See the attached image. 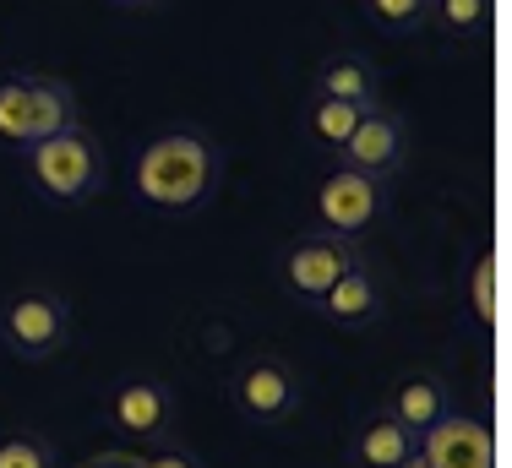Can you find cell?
<instances>
[{
  "instance_id": "obj_1",
  "label": "cell",
  "mask_w": 512,
  "mask_h": 468,
  "mask_svg": "<svg viewBox=\"0 0 512 468\" xmlns=\"http://www.w3.org/2000/svg\"><path fill=\"white\" fill-rule=\"evenodd\" d=\"M224 180V153L207 131H158L131 158V196L158 213H197Z\"/></svg>"
},
{
  "instance_id": "obj_2",
  "label": "cell",
  "mask_w": 512,
  "mask_h": 468,
  "mask_svg": "<svg viewBox=\"0 0 512 468\" xmlns=\"http://www.w3.org/2000/svg\"><path fill=\"white\" fill-rule=\"evenodd\" d=\"M22 158H28L33 191L55 207H88V202H99V191L109 186L104 142L93 137L82 120L66 131H55V137H44V142H33V147H22Z\"/></svg>"
},
{
  "instance_id": "obj_3",
  "label": "cell",
  "mask_w": 512,
  "mask_h": 468,
  "mask_svg": "<svg viewBox=\"0 0 512 468\" xmlns=\"http://www.w3.org/2000/svg\"><path fill=\"white\" fill-rule=\"evenodd\" d=\"M77 93L71 82L50 71H11L0 77V142L6 147H33L55 131L77 126Z\"/></svg>"
},
{
  "instance_id": "obj_4",
  "label": "cell",
  "mask_w": 512,
  "mask_h": 468,
  "mask_svg": "<svg viewBox=\"0 0 512 468\" xmlns=\"http://www.w3.org/2000/svg\"><path fill=\"white\" fill-rule=\"evenodd\" d=\"M229 409L240 414L246 425H289L300 414V398H306V387H300V371L284 360V354H246V360L229 371Z\"/></svg>"
},
{
  "instance_id": "obj_5",
  "label": "cell",
  "mask_w": 512,
  "mask_h": 468,
  "mask_svg": "<svg viewBox=\"0 0 512 468\" xmlns=\"http://www.w3.org/2000/svg\"><path fill=\"white\" fill-rule=\"evenodd\" d=\"M0 343L17 360H55L71 343V305L55 289H17L0 305Z\"/></svg>"
},
{
  "instance_id": "obj_6",
  "label": "cell",
  "mask_w": 512,
  "mask_h": 468,
  "mask_svg": "<svg viewBox=\"0 0 512 468\" xmlns=\"http://www.w3.org/2000/svg\"><path fill=\"white\" fill-rule=\"evenodd\" d=\"M387 213V180H371V175H355V169H338L316 180L311 191V218L322 234H338V240H365Z\"/></svg>"
},
{
  "instance_id": "obj_7",
  "label": "cell",
  "mask_w": 512,
  "mask_h": 468,
  "mask_svg": "<svg viewBox=\"0 0 512 468\" xmlns=\"http://www.w3.org/2000/svg\"><path fill=\"white\" fill-rule=\"evenodd\" d=\"M355 262H360V245L355 240L306 229V234H295V240L284 245V256H278V283H284V289L311 311V305L322 300V294L333 289V283L344 278Z\"/></svg>"
},
{
  "instance_id": "obj_8",
  "label": "cell",
  "mask_w": 512,
  "mask_h": 468,
  "mask_svg": "<svg viewBox=\"0 0 512 468\" xmlns=\"http://www.w3.org/2000/svg\"><path fill=\"white\" fill-rule=\"evenodd\" d=\"M338 169H355V175H371V180H393L398 169L409 164V126L398 109L387 104H371L365 115L355 120L349 142L338 147Z\"/></svg>"
},
{
  "instance_id": "obj_9",
  "label": "cell",
  "mask_w": 512,
  "mask_h": 468,
  "mask_svg": "<svg viewBox=\"0 0 512 468\" xmlns=\"http://www.w3.org/2000/svg\"><path fill=\"white\" fill-rule=\"evenodd\" d=\"M109 425L126 441H164L169 425H175V392L158 376H126L115 392H109Z\"/></svg>"
},
{
  "instance_id": "obj_10",
  "label": "cell",
  "mask_w": 512,
  "mask_h": 468,
  "mask_svg": "<svg viewBox=\"0 0 512 468\" xmlns=\"http://www.w3.org/2000/svg\"><path fill=\"white\" fill-rule=\"evenodd\" d=\"M420 452L431 468H496V441H491V425L480 414H442L431 430L420 436Z\"/></svg>"
},
{
  "instance_id": "obj_11",
  "label": "cell",
  "mask_w": 512,
  "mask_h": 468,
  "mask_svg": "<svg viewBox=\"0 0 512 468\" xmlns=\"http://www.w3.org/2000/svg\"><path fill=\"white\" fill-rule=\"evenodd\" d=\"M316 316H322V322H333V327H344V332H360V327H371L376 316H382V278H376V267L360 262L349 267L344 278L333 283V289L322 294V300L311 305Z\"/></svg>"
},
{
  "instance_id": "obj_12",
  "label": "cell",
  "mask_w": 512,
  "mask_h": 468,
  "mask_svg": "<svg viewBox=\"0 0 512 468\" xmlns=\"http://www.w3.org/2000/svg\"><path fill=\"white\" fill-rule=\"evenodd\" d=\"M453 392H447V381L436 371H414V376H398L393 387H387L382 398V414H393L398 425H409L414 436H425L442 414H453Z\"/></svg>"
},
{
  "instance_id": "obj_13",
  "label": "cell",
  "mask_w": 512,
  "mask_h": 468,
  "mask_svg": "<svg viewBox=\"0 0 512 468\" xmlns=\"http://www.w3.org/2000/svg\"><path fill=\"white\" fill-rule=\"evenodd\" d=\"M414 452H420V436L382 409H376L371 420H360L355 436H349V463L355 468H404Z\"/></svg>"
},
{
  "instance_id": "obj_14",
  "label": "cell",
  "mask_w": 512,
  "mask_h": 468,
  "mask_svg": "<svg viewBox=\"0 0 512 468\" xmlns=\"http://www.w3.org/2000/svg\"><path fill=\"white\" fill-rule=\"evenodd\" d=\"M311 98H338V104L371 109V104H382V77H376V66L365 55L344 49V55H327L322 66H316Z\"/></svg>"
},
{
  "instance_id": "obj_15",
  "label": "cell",
  "mask_w": 512,
  "mask_h": 468,
  "mask_svg": "<svg viewBox=\"0 0 512 468\" xmlns=\"http://www.w3.org/2000/svg\"><path fill=\"white\" fill-rule=\"evenodd\" d=\"M365 109L355 104H338V98H306V115H300V131H306L311 147H322V153H338V147L349 142V131H355V120Z\"/></svg>"
},
{
  "instance_id": "obj_16",
  "label": "cell",
  "mask_w": 512,
  "mask_h": 468,
  "mask_svg": "<svg viewBox=\"0 0 512 468\" xmlns=\"http://www.w3.org/2000/svg\"><path fill=\"white\" fill-rule=\"evenodd\" d=\"M431 28L453 44H474L491 28V0H431Z\"/></svg>"
},
{
  "instance_id": "obj_17",
  "label": "cell",
  "mask_w": 512,
  "mask_h": 468,
  "mask_svg": "<svg viewBox=\"0 0 512 468\" xmlns=\"http://www.w3.org/2000/svg\"><path fill=\"white\" fill-rule=\"evenodd\" d=\"M360 11L387 39H414L431 28V0H360Z\"/></svg>"
},
{
  "instance_id": "obj_18",
  "label": "cell",
  "mask_w": 512,
  "mask_h": 468,
  "mask_svg": "<svg viewBox=\"0 0 512 468\" xmlns=\"http://www.w3.org/2000/svg\"><path fill=\"white\" fill-rule=\"evenodd\" d=\"M469 305H474V322L480 327L496 322V251L491 245H480V256L469 267Z\"/></svg>"
},
{
  "instance_id": "obj_19",
  "label": "cell",
  "mask_w": 512,
  "mask_h": 468,
  "mask_svg": "<svg viewBox=\"0 0 512 468\" xmlns=\"http://www.w3.org/2000/svg\"><path fill=\"white\" fill-rule=\"evenodd\" d=\"M0 468H55V447L44 436H6L0 441Z\"/></svg>"
},
{
  "instance_id": "obj_20",
  "label": "cell",
  "mask_w": 512,
  "mask_h": 468,
  "mask_svg": "<svg viewBox=\"0 0 512 468\" xmlns=\"http://www.w3.org/2000/svg\"><path fill=\"white\" fill-rule=\"evenodd\" d=\"M131 468H202L191 452H175V447H158V452H126Z\"/></svg>"
},
{
  "instance_id": "obj_21",
  "label": "cell",
  "mask_w": 512,
  "mask_h": 468,
  "mask_svg": "<svg viewBox=\"0 0 512 468\" xmlns=\"http://www.w3.org/2000/svg\"><path fill=\"white\" fill-rule=\"evenodd\" d=\"M82 468H131V463H126V452H104V458H93V463H82Z\"/></svg>"
},
{
  "instance_id": "obj_22",
  "label": "cell",
  "mask_w": 512,
  "mask_h": 468,
  "mask_svg": "<svg viewBox=\"0 0 512 468\" xmlns=\"http://www.w3.org/2000/svg\"><path fill=\"white\" fill-rule=\"evenodd\" d=\"M115 6H120V11H158L164 0H115Z\"/></svg>"
},
{
  "instance_id": "obj_23",
  "label": "cell",
  "mask_w": 512,
  "mask_h": 468,
  "mask_svg": "<svg viewBox=\"0 0 512 468\" xmlns=\"http://www.w3.org/2000/svg\"><path fill=\"white\" fill-rule=\"evenodd\" d=\"M404 468H431V463H425V452H414V458H409Z\"/></svg>"
}]
</instances>
